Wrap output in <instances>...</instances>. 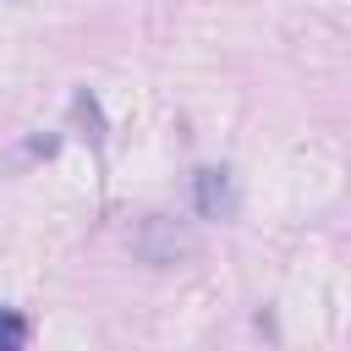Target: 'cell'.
Instances as JSON below:
<instances>
[{"instance_id":"cell-1","label":"cell","mask_w":351,"mask_h":351,"mask_svg":"<svg viewBox=\"0 0 351 351\" xmlns=\"http://www.w3.org/2000/svg\"><path fill=\"white\" fill-rule=\"evenodd\" d=\"M132 247H137V258H143V263H159V269H170V263H181V258H192V252H197V236H192L186 225L165 219V214H148Z\"/></svg>"},{"instance_id":"cell-2","label":"cell","mask_w":351,"mask_h":351,"mask_svg":"<svg viewBox=\"0 0 351 351\" xmlns=\"http://www.w3.org/2000/svg\"><path fill=\"white\" fill-rule=\"evenodd\" d=\"M192 197H197V214L203 219H236L241 214V186L225 165H203L192 176Z\"/></svg>"},{"instance_id":"cell-3","label":"cell","mask_w":351,"mask_h":351,"mask_svg":"<svg viewBox=\"0 0 351 351\" xmlns=\"http://www.w3.org/2000/svg\"><path fill=\"white\" fill-rule=\"evenodd\" d=\"M71 115L88 126V143H104V115H99V99L93 93H77L71 99Z\"/></svg>"},{"instance_id":"cell-4","label":"cell","mask_w":351,"mask_h":351,"mask_svg":"<svg viewBox=\"0 0 351 351\" xmlns=\"http://www.w3.org/2000/svg\"><path fill=\"white\" fill-rule=\"evenodd\" d=\"M22 346H27V318L0 307V351H22Z\"/></svg>"}]
</instances>
